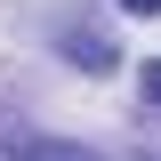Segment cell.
I'll list each match as a JSON object with an SVG mask.
<instances>
[{"mask_svg": "<svg viewBox=\"0 0 161 161\" xmlns=\"http://www.w3.org/2000/svg\"><path fill=\"white\" fill-rule=\"evenodd\" d=\"M57 48L80 64V73H113V57H121V48H113V32H105L97 16H57Z\"/></svg>", "mask_w": 161, "mask_h": 161, "instance_id": "cell-1", "label": "cell"}, {"mask_svg": "<svg viewBox=\"0 0 161 161\" xmlns=\"http://www.w3.org/2000/svg\"><path fill=\"white\" fill-rule=\"evenodd\" d=\"M145 105H161V64H145Z\"/></svg>", "mask_w": 161, "mask_h": 161, "instance_id": "cell-3", "label": "cell"}, {"mask_svg": "<svg viewBox=\"0 0 161 161\" xmlns=\"http://www.w3.org/2000/svg\"><path fill=\"white\" fill-rule=\"evenodd\" d=\"M153 161H161V153H153Z\"/></svg>", "mask_w": 161, "mask_h": 161, "instance_id": "cell-5", "label": "cell"}, {"mask_svg": "<svg viewBox=\"0 0 161 161\" xmlns=\"http://www.w3.org/2000/svg\"><path fill=\"white\" fill-rule=\"evenodd\" d=\"M121 8H129V16H161V0H121Z\"/></svg>", "mask_w": 161, "mask_h": 161, "instance_id": "cell-4", "label": "cell"}, {"mask_svg": "<svg viewBox=\"0 0 161 161\" xmlns=\"http://www.w3.org/2000/svg\"><path fill=\"white\" fill-rule=\"evenodd\" d=\"M0 145L16 161H97V153H80V145H57V137H32V129H16V121H0Z\"/></svg>", "mask_w": 161, "mask_h": 161, "instance_id": "cell-2", "label": "cell"}]
</instances>
